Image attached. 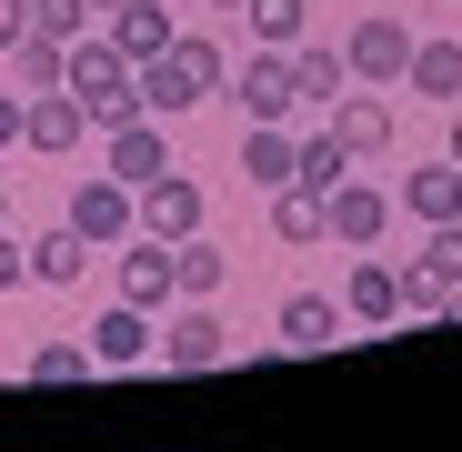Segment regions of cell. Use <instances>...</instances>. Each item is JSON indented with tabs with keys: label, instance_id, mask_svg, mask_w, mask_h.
Instances as JSON below:
<instances>
[{
	"label": "cell",
	"instance_id": "6da1fadb",
	"mask_svg": "<svg viewBox=\"0 0 462 452\" xmlns=\"http://www.w3.org/2000/svg\"><path fill=\"white\" fill-rule=\"evenodd\" d=\"M221 81H231V51H221L211 31H171L162 51L141 60V111H162V121H191L201 101H221Z\"/></svg>",
	"mask_w": 462,
	"mask_h": 452
},
{
	"label": "cell",
	"instance_id": "7a4b0ae2",
	"mask_svg": "<svg viewBox=\"0 0 462 452\" xmlns=\"http://www.w3.org/2000/svg\"><path fill=\"white\" fill-rule=\"evenodd\" d=\"M60 221H70L91 252H121V242L141 232V191H131L121 171H81V181H70V211H60Z\"/></svg>",
	"mask_w": 462,
	"mask_h": 452
},
{
	"label": "cell",
	"instance_id": "3957f363",
	"mask_svg": "<svg viewBox=\"0 0 462 452\" xmlns=\"http://www.w3.org/2000/svg\"><path fill=\"white\" fill-rule=\"evenodd\" d=\"M151 362L162 372H211V362H231V322L211 301H171V322L151 332Z\"/></svg>",
	"mask_w": 462,
	"mask_h": 452
},
{
	"label": "cell",
	"instance_id": "277c9868",
	"mask_svg": "<svg viewBox=\"0 0 462 452\" xmlns=\"http://www.w3.org/2000/svg\"><path fill=\"white\" fill-rule=\"evenodd\" d=\"M342 60H352L362 91H402V70H412V31H402L393 11H362V21L342 31Z\"/></svg>",
	"mask_w": 462,
	"mask_h": 452
},
{
	"label": "cell",
	"instance_id": "5b68a950",
	"mask_svg": "<svg viewBox=\"0 0 462 452\" xmlns=\"http://www.w3.org/2000/svg\"><path fill=\"white\" fill-rule=\"evenodd\" d=\"M81 141H91L81 91H21V151H41V161H70Z\"/></svg>",
	"mask_w": 462,
	"mask_h": 452
},
{
	"label": "cell",
	"instance_id": "8992f818",
	"mask_svg": "<svg viewBox=\"0 0 462 452\" xmlns=\"http://www.w3.org/2000/svg\"><path fill=\"white\" fill-rule=\"evenodd\" d=\"M322 211H332V242H342V252H372V242L402 221V211H393V191H382V181H352V171L322 191Z\"/></svg>",
	"mask_w": 462,
	"mask_h": 452
},
{
	"label": "cell",
	"instance_id": "52a82bcc",
	"mask_svg": "<svg viewBox=\"0 0 462 452\" xmlns=\"http://www.w3.org/2000/svg\"><path fill=\"white\" fill-rule=\"evenodd\" d=\"M221 101H242V121H291V111H301V91H291V51H252V60L221 81Z\"/></svg>",
	"mask_w": 462,
	"mask_h": 452
},
{
	"label": "cell",
	"instance_id": "ba28073f",
	"mask_svg": "<svg viewBox=\"0 0 462 452\" xmlns=\"http://www.w3.org/2000/svg\"><path fill=\"white\" fill-rule=\"evenodd\" d=\"M101 171H121L131 191H141V181H162V171H171V121H162V111H141V121H121V131H101Z\"/></svg>",
	"mask_w": 462,
	"mask_h": 452
},
{
	"label": "cell",
	"instance_id": "9c48e42d",
	"mask_svg": "<svg viewBox=\"0 0 462 452\" xmlns=\"http://www.w3.org/2000/svg\"><path fill=\"white\" fill-rule=\"evenodd\" d=\"M342 312H352V332H393V322H402V262L362 252L352 281H342Z\"/></svg>",
	"mask_w": 462,
	"mask_h": 452
},
{
	"label": "cell",
	"instance_id": "30bf717a",
	"mask_svg": "<svg viewBox=\"0 0 462 452\" xmlns=\"http://www.w3.org/2000/svg\"><path fill=\"white\" fill-rule=\"evenodd\" d=\"M201 211H211V201H201V181H191L181 161H171L162 181H141V232H151V242H191Z\"/></svg>",
	"mask_w": 462,
	"mask_h": 452
},
{
	"label": "cell",
	"instance_id": "8fae6325",
	"mask_svg": "<svg viewBox=\"0 0 462 452\" xmlns=\"http://www.w3.org/2000/svg\"><path fill=\"white\" fill-rule=\"evenodd\" d=\"M322 121L342 131V151H352V161H382V151L402 141V121H393V101H382V91H362V81H352V91H342V101L322 111Z\"/></svg>",
	"mask_w": 462,
	"mask_h": 452
},
{
	"label": "cell",
	"instance_id": "7c38bea8",
	"mask_svg": "<svg viewBox=\"0 0 462 452\" xmlns=\"http://www.w3.org/2000/svg\"><path fill=\"white\" fill-rule=\"evenodd\" d=\"M342 332H352V312H342L332 291H291L282 312H272V342H282V352H332Z\"/></svg>",
	"mask_w": 462,
	"mask_h": 452
},
{
	"label": "cell",
	"instance_id": "4fadbf2b",
	"mask_svg": "<svg viewBox=\"0 0 462 452\" xmlns=\"http://www.w3.org/2000/svg\"><path fill=\"white\" fill-rule=\"evenodd\" d=\"M111 281H121V301H141V312H171V242H151V232H131L121 242V262H111Z\"/></svg>",
	"mask_w": 462,
	"mask_h": 452
},
{
	"label": "cell",
	"instance_id": "5bb4252c",
	"mask_svg": "<svg viewBox=\"0 0 462 452\" xmlns=\"http://www.w3.org/2000/svg\"><path fill=\"white\" fill-rule=\"evenodd\" d=\"M393 211L412 221V232H432V221H462V161L442 151V161H422L402 191H393Z\"/></svg>",
	"mask_w": 462,
	"mask_h": 452
},
{
	"label": "cell",
	"instance_id": "9a60e30c",
	"mask_svg": "<svg viewBox=\"0 0 462 452\" xmlns=\"http://www.w3.org/2000/svg\"><path fill=\"white\" fill-rule=\"evenodd\" d=\"M151 332H162V312H141V301H111V312L91 322V362H101V372H131V362H151Z\"/></svg>",
	"mask_w": 462,
	"mask_h": 452
},
{
	"label": "cell",
	"instance_id": "2e32d148",
	"mask_svg": "<svg viewBox=\"0 0 462 452\" xmlns=\"http://www.w3.org/2000/svg\"><path fill=\"white\" fill-rule=\"evenodd\" d=\"M291 91H301V111H332V101L352 91V60H342L332 41L301 31V41H291Z\"/></svg>",
	"mask_w": 462,
	"mask_h": 452
},
{
	"label": "cell",
	"instance_id": "e0dca14e",
	"mask_svg": "<svg viewBox=\"0 0 462 452\" xmlns=\"http://www.w3.org/2000/svg\"><path fill=\"white\" fill-rule=\"evenodd\" d=\"M262 201H272V242H291V252L332 242V211H322V191H312V181H282V191H262Z\"/></svg>",
	"mask_w": 462,
	"mask_h": 452
},
{
	"label": "cell",
	"instance_id": "ac0fdd59",
	"mask_svg": "<svg viewBox=\"0 0 462 452\" xmlns=\"http://www.w3.org/2000/svg\"><path fill=\"white\" fill-rule=\"evenodd\" d=\"M402 91H412V101H432V111H452V101H462V41H412Z\"/></svg>",
	"mask_w": 462,
	"mask_h": 452
},
{
	"label": "cell",
	"instance_id": "d6986e66",
	"mask_svg": "<svg viewBox=\"0 0 462 452\" xmlns=\"http://www.w3.org/2000/svg\"><path fill=\"white\" fill-rule=\"evenodd\" d=\"M101 31H111V51H121V60L141 70L151 51L171 41V11H162V0H111V21H101Z\"/></svg>",
	"mask_w": 462,
	"mask_h": 452
},
{
	"label": "cell",
	"instance_id": "ffe728a7",
	"mask_svg": "<svg viewBox=\"0 0 462 452\" xmlns=\"http://www.w3.org/2000/svg\"><path fill=\"white\" fill-rule=\"evenodd\" d=\"M242 181L252 191H282L291 181V121H242Z\"/></svg>",
	"mask_w": 462,
	"mask_h": 452
},
{
	"label": "cell",
	"instance_id": "44dd1931",
	"mask_svg": "<svg viewBox=\"0 0 462 452\" xmlns=\"http://www.w3.org/2000/svg\"><path fill=\"white\" fill-rule=\"evenodd\" d=\"M342 171H362V161L342 151V131H332V121H312V131H291V181H312V191H332Z\"/></svg>",
	"mask_w": 462,
	"mask_h": 452
},
{
	"label": "cell",
	"instance_id": "7402d4cb",
	"mask_svg": "<svg viewBox=\"0 0 462 452\" xmlns=\"http://www.w3.org/2000/svg\"><path fill=\"white\" fill-rule=\"evenodd\" d=\"M221 281H231V252H221L211 232H191V242H171V291H181V301H211Z\"/></svg>",
	"mask_w": 462,
	"mask_h": 452
},
{
	"label": "cell",
	"instance_id": "603a6c76",
	"mask_svg": "<svg viewBox=\"0 0 462 452\" xmlns=\"http://www.w3.org/2000/svg\"><path fill=\"white\" fill-rule=\"evenodd\" d=\"M11 91H60V70H70V41H51V31H21L11 51Z\"/></svg>",
	"mask_w": 462,
	"mask_h": 452
},
{
	"label": "cell",
	"instance_id": "cb8c5ba5",
	"mask_svg": "<svg viewBox=\"0 0 462 452\" xmlns=\"http://www.w3.org/2000/svg\"><path fill=\"white\" fill-rule=\"evenodd\" d=\"M81 272H91V242L70 232V221H60V232H31V281H51V291H70V281H81Z\"/></svg>",
	"mask_w": 462,
	"mask_h": 452
},
{
	"label": "cell",
	"instance_id": "d4e9b609",
	"mask_svg": "<svg viewBox=\"0 0 462 452\" xmlns=\"http://www.w3.org/2000/svg\"><path fill=\"white\" fill-rule=\"evenodd\" d=\"M242 21H252V51H291L312 31V0H242Z\"/></svg>",
	"mask_w": 462,
	"mask_h": 452
},
{
	"label": "cell",
	"instance_id": "484cf974",
	"mask_svg": "<svg viewBox=\"0 0 462 452\" xmlns=\"http://www.w3.org/2000/svg\"><path fill=\"white\" fill-rule=\"evenodd\" d=\"M81 372H101V362H91V342H41V352H31V383H41V392L81 383Z\"/></svg>",
	"mask_w": 462,
	"mask_h": 452
},
{
	"label": "cell",
	"instance_id": "4316f807",
	"mask_svg": "<svg viewBox=\"0 0 462 452\" xmlns=\"http://www.w3.org/2000/svg\"><path fill=\"white\" fill-rule=\"evenodd\" d=\"M101 11H91V0H31V31H51V41H81Z\"/></svg>",
	"mask_w": 462,
	"mask_h": 452
},
{
	"label": "cell",
	"instance_id": "83f0119b",
	"mask_svg": "<svg viewBox=\"0 0 462 452\" xmlns=\"http://www.w3.org/2000/svg\"><path fill=\"white\" fill-rule=\"evenodd\" d=\"M21 281H31V242L11 232V221H0V291H21Z\"/></svg>",
	"mask_w": 462,
	"mask_h": 452
},
{
	"label": "cell",
	"instance_id": "f1b7e54d",
	"mask_svg": "<svg viewBox=\"0 0 462 452\" xmlns=\"http://www.w3.org/2000/svg\"><path fill=\"white\" fill-rule=\"evenodd\" d=\"M21 31H31V0H0V51H11Z\"/></svg>",
	"mask_w": 462,
	"mask_h": 452
},
{
	"label": "cell",
	"instance_id": "f546056e",
	"mask_svg": "<svg viewBox=\"0 0 462 452\" xmlns=\"http://www.w3.org/2000/svg\"><path fill=\"white\" fill-rule=\"evenodd\" d=\"M0 151H21V91H0Z\"/></svg>",
	"mask_w": 462,
	"mask_h": 452
},
{
	"label": "cell",
	"instance_id": "4dcf8cb0",
	"mask_svg": "<svg viewBox=\"0 0 462 452\" xmlns=\"http://www.w3.org/2000/svg\"><path fill=\"white\" fill-rule=\"evenodd\" d=\"M442 151H452V161H462V101H452V141H442Z\"/></svg>",
	"mask_w": 462,
	"mask_h": 452
},
{
	"label": "cell",
	"instance_id": "1f68e13d",
	"mask_svg": "<svg viewBox=\"0 0 462 452\" xmlns=\"http://www.w3.org/2000/svg\"><path fill=\"white\" fill-rule=\"evenodd\" d=\"M201 11H242V0H201Z\"/></svg>",
	"mask_w": 462,
	"mask_h": 452
},
{
	"label": "cell",
	"instance_id": "d6a6232c",
	"mask_svg": "<svg viewBox=\"0 0 462 452\" xmlns=\"http://www.w3.org/2000/svg\"><path fill=\"white\" fill-rule=\"evenodd\" d=\"M0 221H11V181H0Z\"/></svg>",
	"mask_w": 462,
	"mask_h": 452
}]
</instances>
